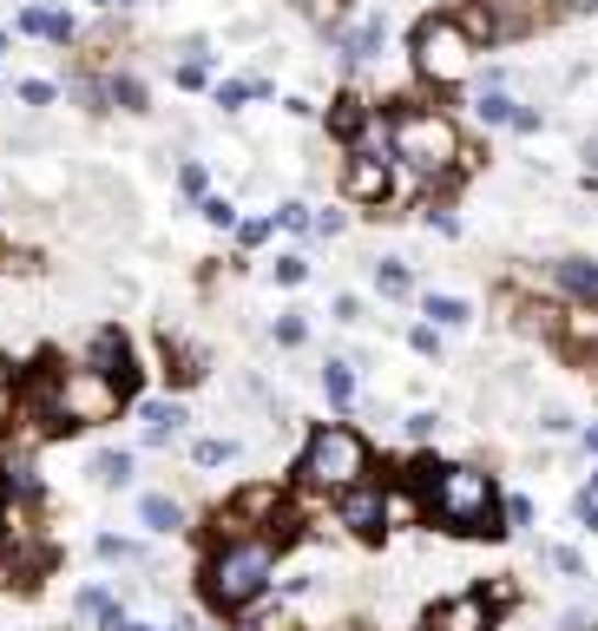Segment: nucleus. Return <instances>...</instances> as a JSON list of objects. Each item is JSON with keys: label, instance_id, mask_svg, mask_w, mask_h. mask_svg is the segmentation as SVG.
I'll return each instance as SVG.
<instances>
[{"label": "nucleus", "instance_id": "f8f14e48", "mask_svg": "<svg viewBox=\"0 0 598 631\" xmlns=\"http://www.w3.org/2000/svg\"><path fill=\"white\" fill-rule=\"evenodd\" d=\"M553 277H560V290H566V296H579V303H593V309H598V263H586V257H566Z\"/></svg>", "mask_w": 598, "mask_h": 631}, {"label": "nucleus", "instance_id": "6ab92c4d", "mask_svg": "<svg viewBox=\"0 0 598 631\" xmlns=\"http://www.w3.org/2000/svg\"><path fill=\"white\" fill-rule=\"evenodd\" d=\"M329 125H336L342 138H362V125H369V105H362V99H336V112H329Z\"/></svg>", "mask_w": 598, "mask_h": 631}, {"label": "nucleus", "instance_id": "4468645a", "mask_svg": "<svg viewBox=\"0 0 598 631\" xmlns=\"http://www.w3.org/2000/svg\"><path fill=\"white\" fill-rule=\"evenodd\" d=\"M79 619H86V626H99V631H119V626H125L119 599H112V593H99V586H86V593H79Z\"/></svg>", "mask_w": 598, "mask_h": 631}, {"label": "nucleus", "instance_id": "f257e3e1", "mask_svg": "<svg viewBox=\"0 0 598 631\" xmlns=\"http://www.w3.org/2000/svg\"><path fill=\"white\" fill-rule=\"evenodd\" d=\"M428 474V514L454 533H500L494 527V481L481 467H421Z\"/></svg>", "mask_w": 598, "mask_h": 631}, {"label": "nucleus", "instance_id": "ddd939ff", "mask_svg": "<svg viewBox=\"0 0 598 631\" xmlns=\"http://www.w3.org/2000/svg\"><path fill=\"white\" fill-rule=\"evenodd\" d=\"M277 514V494L270 487H244L230 507H224V527H244V520H270Z\"/></svg>", "mask_w": 598, "mask_h": 631}, {"label": "nucleus", "instance_id": "393cba45", "mask_svg": "<svg viewBox=\"0 0 598 631\" xmlns=\"http://www.w3.org/2000/svg\"><path fill=\"white\" fill-rule=\"evenodd\" d=\"M375 283H382V296H408V270H402V263H382Z\"/></svg>", "mask_w": 598, "mask_h": 631}, {"label": "nucleus", "instance_id": "20e7f679", "mask_svg": "<svg viewBox=\"0 0 598 631\" xmlns=\"http://www.w3.org/2000/svg\"><path fill=\"white\" fill-rule=\"evenodd\" d=\"M303 481H309V487H329V494L362 487V481H369V448H362V435H349V428H316V435L303 441Z\"/></svg>", "mask_w": 598, "mask_h": 631}, {"label": "nucleus", "instance_id": "f3484780", "mask_svg": "<svg viewBox=\"0 0 598 631\" xmlns=\"http://www.w3.org/2000/svg\"><path fill=\"white\" fill-rule=\"evenodd\" d=\"M375 46H382V20H362L349 40H342V59L356 66V59H375Z\"/></svg>", "mask_w": 598, "mask_h": 631}, {"label": "nucleus", "instance_id": "2f4dec72", "mask_svg": "<svg viewBox=\"0 0 598 631\" xmlns=\"http://www.w3.org/2000/svg\"><path fill=\"white\" fill-rule=\"evenodd\" d=\"M303 336H309V329H303V316H283V323H277V342H290V349H296Z\"/></svg>", "mask_w": 598, "mask_h": 631}, {"label": "nucleus", "instance_id": "5701e85b", "mask_svg": "<svg viewBox=\"0 0 598 631\" xmlns=\"http://www.w3.org/2000/svg\"><path fill=\"white\" fill-rule=\"evenodd\" d=\"M112 99H119L125 112H145V86H138V79H112Z\"/></svg>", "mask_w": 598, "mask_h": 631}, {"label": "nucleus", "instance_id": "cd10ccee", "mask_svg": "<svg viewBox=\"0 0 598 631\" xmlns=\"http://www.w3.org/2000/svg\"><path fill=\"white\" fill-rule=\"evenodd\" d=\"M277 224H283V230H309V224H316V217H309V211H303V204H283V211H277Z\"/></svg>", "mask_w": 598, "mask_h": 631}, {"label": "nucleus", "instance_id": "9b49d317", "mask_svg": "<svg viewBox=\"0 0 598 631\" xmlns=\"http://www.w3.org/2000/svg\"><path fill=\"white\" fill-rule=\"evenodd\" d=\"M92 362H99V375H112L119 388H125V382H138V369H132V356H125V342H119L112 329H99V336H92Z\"/></svg>", "mask_w": 598, "mask_h": 631}, {"label": "nucleus", "instance_id": "412c9836", "mask_svg": "<svg viewBox=\"0 0 598 631\" xmlns=\"http://www.w3.org/2000/svg\"><path fill=\"white\" fill-rule=\"evenodd\" d=\"M323 388H329L336 408H349V402H356V375H349V362H329V369H323Z\"/></svg>", "mask_w": 598, "mask_h": 631}, {"label": "nucleus", "instance_id": "9d476101", "mask_svg": "<svg viewBox=\"0 0 598 631\" xmlns=\"http://www.w3.org/2000/svg\"><path fill=\"white\" fill-rule=\"evenodd\" d=\"M349 198H362V204H382V198H388V165H382L375 151H362V158L349 165Z\"/></svg>", "mask_w": 598, "mask_h": 631}, {"label": "nucleus", "instance_id": "473e14b6", "mask_svg": "<svg viewBox=\"0 0 598 631\" xmlns=\"http://www.w3.org/2000/svg\"><path fill=\"white\" fill-rule=\"evenodd\" d=\"M178 86H204V59H184L178 66Z\"/></svg>", "mask_w": 598, "mask_h": 631}, {"label": "nucleus", "instance_id": "e433bc0d", "mask_svg": "<svg viewBox=\"0 0 598 631\" xmlns=\"http://www.w3.org/2000/svg\"><path fill=\"white\" fill-rule=\"evenodd\" d=\"M119 631H151V626H132V619H125V626H119Z\"/></svg>", "mask_w": 598, "mask_h": 631}, {"label": "nucleus", "instance_id": "7c9ffc66", "mask_svg": "<svg viewBox=\"0 0 598 631\" xmlns=\"http://www.w3.org/2000/svg\"><path fill=\"white\" fill-rule=\"evenodd\" d=\"M303 277H309V263H303V257H283V263H277V283H303Z\"/></svg>", "mask_w": 598, "mask_h": 631}, {"label": "nucleus", "instance_id": "aec40b11", "mask_svg": "<svg viewBox=\"0 0 598 631\" xmlns=\"http://www.w3.org/2000/svg\"><path fill=\"white\" fill-rule=\"evenodd\" d=\"M178 421H184V415H178L171 402H151V408H145V441H171Z\"/></svg>", "mask_w": 598, "mask_h": 631}, {"label": "nucleus", "instance_id": "423d86ee", "mask_svg": "<svg viewBox=\"0 0 598 631\" xmlns=\"http://www.w3.org/2000/svg\"><path fill=\"white\" fill-rule=\"evenodd\" d=\"M415 66H421V79H435V86H461L467 66H474V40L461 33V20H448V13L421 20V26H415Z\"/></svg>", "mask_w": 598, "mask_h": 631}, {"label": "nucleus", "instance_id": "f704fd0d", "mask_svg": "<svg viewBox=\"0 0 598 631\" xmlns=\"http://www.w3.org/2000/svg\"><path fill=\"white\" fill-rule=\"evenodd\" d=\"M573 514H579L586 527H598V500H593V494H579V500H573Z\"/></svg>", "mask_w": 598, "mask_h": 631}, {"label": "nucleus", "instance_id": "bb28decb", "mask_svg": "<svg viewBox=\"0 0 598 631\" xmlns=\"http://www.w3.org/2000/svg\"><path fill=\"white\" fill-rule=\"evenodd\" d=\"M204 217H211V224H217V230H230V224H237V211H230V204H224V198H204Z\"/></svg>", "mask_w": 598, "mask_h": 631}, {"label": "nucleus", "instance_id": "6e6552de", "mask_svg": "<svg viewBox=\"0 0 598 631\" xmlns=\"http://www.w3.org/2000/svg\"><path fill=\"white\" fill-rule=\"evenodd\" d=\"M487 619H494V612H487V599H474V593H467V599L435 606V612H428V631H487Z\"/></svg>", "mask_w": 598, "mask_h": 631}, {"label": "nucleus", "instance_id": "2eb2a0df", "mask_svg": "<svg viewBox=\"0 0 598 631\" xmlns=\"http://www.w3.org/2000/svg\"><path fill=\"white\" fill-rule=\"evenodd\" d=\"M138 520H145L151 533H178V527H184V507H178L171 494H145V500H138Z\"/></svg>", "mask_w": 598, "mask_h": 631}, {"label": "nucleus", "instance_id": "4be33fe9", "mask_svg": "<svg viewBox=\"0 0 598 631\" xmlns=\"http://www.w3.org/2000/svg\"><path fill=\"white\" fill-rule=\"evenodd\" d=\"M92 474H99V487H125V481H132V461H125V454H99Z\"/></svg>", "mask_w": 598, "mask_h": 631}, {"label": "nucleus", "instance_id": "c85d7f7f", "mask_svg": "<svg viewBox=\"0 0 598 631\" xmlns=\"http://www.w3.org/2000/svg\"><path fill=\"white\" fill-rule=\"evenodd\" d=\"M99 560H145L132 540H99Z\"/></svg>", "mask_w": 598, "mask_h": 631}, {"label": "nucleus", "instance_id": "58836bf2", "mask_svg": "<svg viewBox=\"0 0 598 631\" xmlns=\"http://www.w3.org/2000/svg\"><path fill=\"white\" fill-rule=\"evenodd\" d=\"M593 448H598V428H593Z\"/></svg>", "mask_w": 598, "mask_h": 631}, {"label": "nucleus", "instance_id": "a19ab883", "mask_svg": "<svg viewBox=\"0 0 598 631\" xmlns=\"http://www.w3.org/2000/svg\"><path fill=\"white\" fill-rule=\"evenodd\" d=\"M99 7H112V0H99Z\"/></svg>", "mask_w": 598, "mask_h": 631}, {"label": "nucleus", "instance_id": "4c0bfd02", "mask_svg": "<svg viewBox=\"0 0 598 631\" xmlns=\"http://www.w3.org/2000/svg\"><path fill=\"white\" fill-rule=\"evenodd\" d=\"M0 415H7V382H0Z\"/></svg>", "mask_w": 598, "mask_h": 631}, {"label": "nucleus", "instance_id": "1a4fd4ad", "mask_svg": "<svg viewBox=\"0 0 598 631\" xmlns=\"http://www.w3.org/2000/svg\"><path fill=\"white\" fill-rule=\"evenodd\" d=\"M474 112H481L487 125H514V132H533V125H540V112H527V105H514V99H507L500 86H487Z\"/></svg>", "mask_w": 598, "mask_h": 631}, {"label": "nucleus", "instance_id": "b1692460", "mask_svg": "<svg viewBox=\"0 0 598 631\" xmlns=\"http://www.w3.org/2000/svg\"><path fill=\"white\" fill-rule=\"evenodd\" d=\"M250 92H263V79H230V86L217 92V105H230V112H237V105H244Z\"/></svg>", "mask_w": 598, "mask_h": 631}, {"label": "nucleus", "instance_id": "f03ea898", "mask_svg": "<svg viewBox=\"0 0 598 631\" xmlns=\"http://www.w3.org/2000/svg\"><path fill=\"white\" fill-rule=\"evenodd\" d=\"M125 408V388L99 369H59L46 382V435L79 428V421H112Z\"/></svg>", "mask_w": 598, "mask_h": 631}, {"label": "nucleus", "instance_id": "72a5a7b5", "mask_svg": "<svg viewBox=\"0 0 598 631\" xmlns=\"http://www.w3.org/2000/svg\"><path fill=\"white\" fill-rule=\"evenodd\" d=\"M553 566H560V573H586V560H579L573 547H560V553H553Z\"/></svg>", "mask_w": 598, "mask_h": 631}, {"label": "nucleus", "instance_id": "c756f323", "mask_svg": "<svg viewBox=\"0 0 598 631\" xmlns=\"http://www.w3.org/2000/svg\"><path fill=\"white\" fill-rule=\"evenodd\" d=\"M20 99H26V105H46V99H53V79H26Z\"/></svg>", "mask_w": 598, "mask_h": 631}, {"label": "nucleus", "instance_id": "0eeeda50", "mask_svg": "<svg viewBox=\"0 0 598 631\" xmlns=\"http://www.w3.org/2000/svg\"><path fill=\"white\" fill-rule=\"evenodd\" d=\"M342 527L349 533H362V540H382V527H388V494L382 487H349V500H342Z\"/></svg>", "mask_w": 598, "mask_h": 631}, {"label": "nucleus", "instance_id": "7ed1b4c3", "mask_svg": "<svg viewBox=\"0 0 598 631\" xmlns=\"http://www.w3.org/2000/svg\"><path fill=\"white\" fill-rule=\"evenodd\" d=\"M270 540H230V547H217L211 553V573H204V593L224 606V612H244V606H257L263 599V586H270Z\"/></svg>", "mask_w": 598, "mask_h": 631}, {"label": "nucleus", "instance_id": "a878e982", "mask_svg": "<svg viewBox=\"0 0 598 631\" xmlns=\"http://www.w3.org/2000/svg\"><path fill=\"white\" fill-rule=\"evenodd\" d=\"M230 461V441H198V467H224Z\"/></svg>", "mask_w": 598, "mask_h": 631}, {"label": "nucleus", "instance_id": "39448f33", "mask_svg": "<svg viewBox=\"0 0 598 631\" xmlns=\"http://www.w3.org/2000/svg\"><path fill=\"white\" fill-rule=\"evenodd\" d=\"M395 158H408L421 178H441L461 165V132L441 112H402L395 119Z\"/></svg>", "mask_w": 598, "mask_h": 631}, {"label": "nucleus", "instance_id": "ea45409f", "mask_svg": "<svg viewBox=\"0 0 598 631\" xmlns=\"http://www.w3.org/2000/svg\"><path fill=\"white\" fill-rule=\"evenodd\" d=\"M0 46H7V33H0Z\"/></svg>", "mask_w": 598, "mask_h": 631}, {"label": "nucleus", "instance_id": "a211bd4d", "mask_svg": "<svg viewBox=\"0 0 598 631\" xmlns=\"http://www.w3.org/2000/svg\"><path fill=\"white\" fill-rule=\"evenodd\" d=\"M421 316H428L435 329H461V323H467V303H461V296H428Z\"/></svg>", "mask_w": 598, "mask_h": 631}, {"label": "nucleus", "instance_id": "c9c22d12", "mask_svg": "<svg viewBox=\"0 0 598 631\" xmlns=\"http://www.w3.org/2000/svg\"><path fill=\"white\" fill-rule=\"evenodd\" d=\"M309 7V20H336V0H303Z\"/></svg>", "mask_w": 598, "mask_h": 631}, {"label": "nucleus", "instance_id": "dca6fc26", "mask_svg": "<svg viewBox=\"0 0 598 631\" xmlns=\"http://www.w3.org/2000/svg\"><path fill=\"white\" fill-rule=\"evenodd\" d=\"M20 26H26L33 40H72V20H66L59 7H26V13H20Z\"/></svg>", "mask_w": 598, "mask_h": 631}]
</instances>
